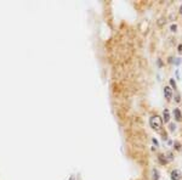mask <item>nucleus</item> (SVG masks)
Masks as SVG:
<instances>
[{"label":"nucleus","mask_w":182,"mask_h":180,"mask_svg":"<svg viewBox=\"0 0 182 180\" xmlns=\"http://www.w3.org/2000/svg\"><path fill=\"white\" fill-rule=\"evenodd\" d=\"M149 124H150V128L152 129H154L157 132H160L162 130V127H163V119L159 117V116H153V117H150L149 119Z\"/></svg>","instance_id":"1"},{"label":"nucleus","mask_w":182,"mask_h":180,"mask_svg":"<svg viewBox=\"0 0 182 180\" xmlns=\"http://www.w3.org/2000/svg\"><path fill=\"white\" fill-rule=\"evenodd\" d=\"M181 179H182V173L178 169L171 172V180H181Z\"/></svg>","instance_id":"2"},{"label":"nucleus","mask_w":182,"mask_h":180,"mask_svg":"<svg viewBox=\"0 0 182 180\" xmlns=\"http://www.w3.org/2000/svg\"><path fill=\"white\" fill-rule=\"evenodd\" d=\"M164 96H165L166 100H171V98H172V90L168 85L164 88Z\"/></svg>","instance_id":"3"},{"label":"nucleus","mask_w":182,"mask_h":180,"mask_svg":"<svg viewBox=\"0 0 182 180\" xmlns=\"http://www.w3.org/2000/svg\"><path fill=\"white\" fill-rule=\"evenodd\" d=\"M163 117H164V122H165V123H168V122L170 121V112H169V110H168V108H165V110H164V112H163Z\"/></svg>","instance_id":"4"},{"label":"nucleus","mask_w":182,"mask_h":180,"mask_svg":"<svg viewBox=\"0 0 182 180\" xmlns=\"http://www.w3.org/2000/svg\"><path fill=\"white\" fill-rule=\"evenodd\" d=\"M174 116H175V118H176V121H181V119H182L181 111H180L178 108H175V110H174Z\"/></svg>","instance_id":"5"},{"label":"nucleus","mask_w":182,"mask_h":180,"mask_svg":"<svg viewBox=\"0 0 182 180\" xmlns=\"http://www.w3.org/2000/svg\"><path fill=\"white\" fill-rule=\"evenodd\" d=\"M153 180H159V172L156 168L153 169Z\"/></svg>","instance_id":"6"},{"label":"nucleus","mask_w":182,"mask_h":180,"mask_svg":"<svg viewBox=\"0 0 182 180\" xmlns=\"http://www.w3.org/2000/svg\"><path fill=\"white\" fill-rule=\"evenodd\" d=\"M159 161H160L163 164L168 162V161H166V158H164V155H159Z\"/></svg>","instance_id":"7"},{"label":"nucleus","mask_w":182,"mask_h":180,"mask_svg":"<svg viewBox=\"0 0 182 180\" xmlns=\"http://www.w3.org/2000/svg\"><path fill=\"white\" fill-rule=\"evenodd\" d=\"M170 29L172 32H176V29H177V26L176 24H171V27H170Z\"/></svg>","instance_id":"8"},{"label":"nucleus","mask_w":182,"mask_h":180,"mask_svg":"<svg viewBox=\"0 0 182 180\" xmlns=\"http://www.w3.org/2000/svg\"><path fill=\"white\" fill-rule=\"evenodd\" d=\"M170 84H171V86H174V88L176 89V82H175L174 79H170Z\"/></svg>","instance_id":"9"},{"label":"nucleus","mask_w":182,"mask_h":180,"mask_svg":"<svg viewBox=\"0 0 182 180\" xmlns=\"http://www.w3.org/2000/svg\"><path fill=\"white\" fill-rule=\"evenodd\" d=\"M175 128H176V126H175L174 123H172V124H170V130H171V132H174V130H175Z\"/></svg>","instance_id":"10"},{"label":"nucleus","mask_w":182,"mask_h":180,"mask_svg":"<svg viewBox=\"0 0 182 180\" xmlns=\"http://www.w3.org/2000/svg\"><path fill=\"white\" fill-rule=\"evenodd\" d=\"M175 146H176V150H180V144H178V142H176Z\"/></svg>","instance_id":"11"},{"label":"nucleus","mask_w":182,"mask_h":180,"mask_svg":"<svg viewBox=\"0 0 182 180\" xmlns=\"http://www.w3.org/2000/svg\"><path fill=\"white\" fill-rule=\"evenodd\" d=\"M153 142L156 144V146H158V141H157V139H153Z\"/></svg>","instance_id":"12"},{"label":"nucleus","mask_w":182,"mask_h":180,"mask_svg":"<svg viewBox=\"0 0 182 180\" xmlns=\"http://www.w3.org/2000/svg\"><path fill=\"white\" fill-rule=\"evenodd\" d=\"M180 14H181V15H182V5H181V6H180Z\"/></svg>","instance_id":"13"}]
</instances>
